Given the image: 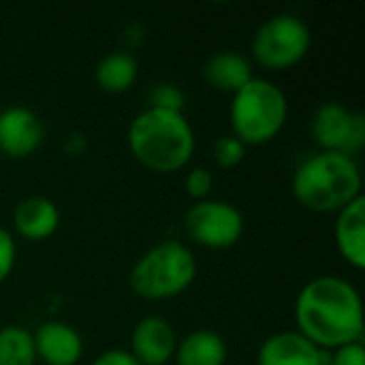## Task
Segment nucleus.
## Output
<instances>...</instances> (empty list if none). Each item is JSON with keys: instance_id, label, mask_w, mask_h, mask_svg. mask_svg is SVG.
I'll list each match as a JSON object with an SVG mask.
<instances>
[{"instance_id": "nucleus-11", "label": "nucleus", "mask_w": 365, "mask_h": 365, "mask_svg": "<svg viewBox=\"0 0 365 365\" xmlns=\"http://www.w3.org/2000/svg\"><path fill=\"white\" fill-rule=\"evenodd\" d=\"M331 351L319 349L299 331L269 336L257 353V365H329Z\"/></svg>"}, {"instance_id": "nucleus-2", "label": "nucleus", "mask_w": 365, "mask_h": 365, "mask_svg": "<svg viewBox=\"0 0 365 365\" xmlns=\"http://www.w3.org/2000/svg\"><path fill=\"white\" fill-rule=\"evenodd\" d=\"M128 148L139 165L169 175L190 163L197 139L182 111L148 107L128 126Z\"/></svg>"}, {"instance_id": "nucleus-8", "label": "nucleus", "mask_w": 365, "mask_h": 365, "mask_svg": "<svg viewBox=\"0 0 365 365\" xmlns=\"http://www.w3.org/2000/svg\"><path fill=\"white\" fill-rule=\"evenodd\" d=\"M312 139L321 152L357 158L365 148V115L342 103H323L312 115Z\"/></svg>"}, {"instance_id": "nucleus-15", "label": "nucleus", "mask_w": 365, "mask_h": 365, "mask_svg": "<svg viewBox=\"0 0 365 365\" xmlns=\"http://www.w3.org/2000/svg\"><path fill=\"white\" fill-rule=\"evenodd\" d=\"M252 64L250 60L233 49L216 51L207 58L203 66V79L207 86H212L218 92H231L235 94L252 79Z\"/></svg>"}, {"instance_id": "nucleus-21", "label": "nucleus", "mask_w": 365, "mask_h": 365, "mask_svg": "<svg viewBox=\"0 0 365 365\" xmlns=\"http://www.w3.org/2000/svg\"><path fill=\"white\" fill-rule=\"evenodd\" d=\"M212 186H214V175L210 169L205 167H195L188 171L186 180H184V188H186V195L197 199V201H203V199H210V192H212Z\"/></svg>"}, {"instance_id": "nucleus-16", "label": "nucleus", "mask_w": 365, "mask_h": 365, "mask_svg": "<svg viewBox=\"0 0 365 365\" xmlns=\"http://www.w3.org/2000/svg\"><path fill=\"white\" fill-rule=\"evenodd\" d=\"M227 355L229 349L220 334L212 329H197L178 344L173 359L178 365H225Z\"/></svg>"}, {"instance_id": "nucleus-5", "label": "nucleus", "mask_w": 365, "mask_h": 365, "mask_svg": "<svg viewBox=\"0 0 365 365\" xmlns=\"http://www.w3.org/2000/svg\"><path fill=\"white\" fill-rule=\"evenodd\" d=\"M197 278V259L188 246L167 240L143 252L128 276V284L137 297L148 302H165L182 295Z\"/></svg>"}, {"instance_id": "nucleus-13", "label": "nucleus", "mask_w": 365, "mask_h": 365, "mask_svg": "<svg viewBox=\"0 0 365 365\" xmlns=\"http://www.w3.org/2000/svg\"><path fill=\"white\" fill-rule=\"evenodd\" d=\"M334 237L342 259L357 272L365 269V197H357L338 212Z\"/></svg>"}, {"instance_id": "nucleus-22", "label": "nucleus", "mask_w": 365, "mask_h": 365, "mask_svg": "<svg viewBox=\"0 0 365 365\" xmlns=\"http://www.w3.org/2000/svg\"><path fill=\"white\" fill-rule=\"evenodd\" d=\"M15 257H17L15 240L6 229L0 227V282H4L11 276L15 267Z\"/></svg>"}, {"instance_id": "nucleus-18", "label": "nucleus", "mask_w": 365, "mask_h": 365, "mask_svg": "<svg viewBox=\"0 0 365 365\" xmlns=\"http://www.w3.org/2000/svg\"><path fill=\"white\" fill-rule=\"evenodd\" d=\"M36 351L32 334L17 325L0 329V365H34Z\"/></svg>"}, {"instance_id": "nucleus-6", "label": "nucleus", "mask_w": 365, "mask_h": 365, "mask_svg": "<svg viewBox=\"0 0 365 365\" xmlns=\"http://www.w3.org/2000/svg\"><path fill=\"white\" fill-rule=\"evenodd\" d=\"M312 34L308 24L293 13H280L257 28L252 58L267 71H289L308 56Z\"/></svg>"}, {"instance_id": "nucleus-14", "label": "nucleus", "mask_w": 365, "mask_h": 365, "mask_svg": "<svg viewBox=\"0 0 365 365\" xmlns=\"http://www.w3.org/2000/svg\"><path fill=\"white\" fill-rule=\"evenodd\" d=\"M13 225L24 240L43 242L58 231L60 210L47 197H28L15 207Z\"/></svg>"}, {"instance_id": "nucleus-9", "label": "nucleus", "mask_w": 365, "mask_h": 365, "mask_svg": "<svg viewBox=\"0 0 365 365\" xmlns=\"http://www.w3.org/2000/svg\"><path fill=\"white\" fill-rule=\"evenodd\" d=\"M43 122L24 107L11 105L0 111V154L6 158H28L43 143Z\"/></svg>"}, {"instance_id": "nucleus-10", "label": "nucleus", "mask_w": 365, "mask_h": 365, "mask_svg": "<svg viewBox=\"0 0 365 365\" xmlns=\"http://www.w3.org/2000/svg\"><path fill=\"white\" fill-rule=\"evenodd\" d=\"M178 336L173 325L163 317L141 319L130 336V355L141 365H167L175 357Z\"/></svg>"}, {"instance_id": "nucleus-12", "label": "nucleus", "mask_w": 365, "mask_h": 365, "mask_svg": "<svg viewBox=\"0 0 365 365\" xmlns=\"http://www.w3.org/2000/svg\"><path fill=\"white\" fill-rule=\"evenodd\" d=\"M32 340L36 359L45 365H77L83 355L81 336L71 325L60 321L43 323L32 334Z\"/></svg>"}, {"instance_id": "nucleus-20", "label": "nucleus", "mask_w": 365, "mask_h": 365, "mask_svg": "<svg viewBox=\"0 0 365 365\" xmlns=\"http://www.w3.org/2000/svg\"><path fill=\"white\" fill-rule=\"evenodd\" d=\"M150 107L167 109V111H182L184 109V94L173 83H158L150 92Z\"/></svg>"}, {"instance_id": "nucleus-3", "label": "nucleus", "mask_w": 365, "mask_h": 365, "mask_svg": "<svg viewBox=\"0 0 365 365\" xmlns=\"http://www.w3.org/2000/svg\"><path fill=\"white\" fill-rule=\"evenodd\" d=\"M364 178L355 158L338 152L308 156L293 173L291 190L299 205L317 214H338L361 197Z\"/></svg>"}, {"instance_id": "nucleus-19", "label": "nucleus", "mask_w": 365, "mask_h": 365, "mask_svg": "<svg viewBox=\"0 0 365 365\" xmlns=\"http://www.w3.org/2000/svg\"><path fill=\"white\" fill-rule=\"evenodd\" d=\"M246 158V145L235 139L233 135H225L218 137L214 143V160L218 167L222 169H233L237 165H242V160Z\"/></svg>"}, {"instance_id": "nucleus-24", "label": "nucleus", "mask_w": 365, "mask_h": 365, "mask_svg": "<svg viewBox=\"0 0 365 365\" xmlns=\"http://www.w3.org/2000/svg\"><path fill=\"white\" fill-rule=\"evenodd\" d=\"M90 365H141L128 351H122V349H111V351H105L101 353L94 361Z\"/></svg>"}, {"instance_id": "nucleus-1", "label": "nucleus", "mask_w": 365, "mask_h": 365, "mask_svg": "<svg viewBox=\"0 0 365 365\" xmlns=\"http://www.w3.org/2000/svg\"><path fill=\"white\" fill-rule=\"evenodd\" d=\"M297 331L325 351H336L364 338V302L355 284L340 276L310 280L295 299Z\"/></svg>"}, {"instance_id": "nucleus-7", "label": "nucleus", "mask_w": 365, "mask_h": 365, "mask_svg": "<svg viewBox=\"0 0 365 365\" xmlns=\"http://www.w3.org/2000/svg\"><path fill=\"white\" fill-rule=\"evenodd\" d=\"M246 222L242 212L220 199H203L190 205L184 216L186 235L203 248L227 250L233 248L244 235Z\"/></svg>"}, {"instance_id": "nucleus-23", "label": "nucleus", "mask_w": 365, "mask_h": 365, "mask_svg": "<svg viewBox=\"0 0 365 365\" xmlns=\"http://www.w3.org/2000/svg\"><path fill=\"white\" fill-rule=\"evenodd\" d=\"M329 365H365V349L361 342L331 351Z\"/></svg>"}, {"instance_id": "nucleus-4", "label": "nucleus", "mask_w": 365, "mask_h": 365, "mask_svg": "<svg viewBox=\"0 0 365 365\" xmlns=\"http://www.w3.org/2000/svg\"><path fill=\"white\" fill-rule=\"evenodd\" d=\"M229 120L233 137L248 145L274 141L289 120V101L280 86L269 79L252 77L233 94Z\"/></svg>"}, {"instance_id": "nucleus-17", "label": "nucleus", "mask_w": 365, "mask_h": 365, "mask_svg": "<svg viewBox=\"0 0 365 365\" xmlns=\"http://www.w3.org/2000/svg\"><path fill=\"white\" fill-rule=\"evenodd\" d=\"M137 75H139V64L135 56L124 49H115L103 56L94 71L98 88L107 94L128 92L135 86Z\"/></svg>"}]
</instances>
